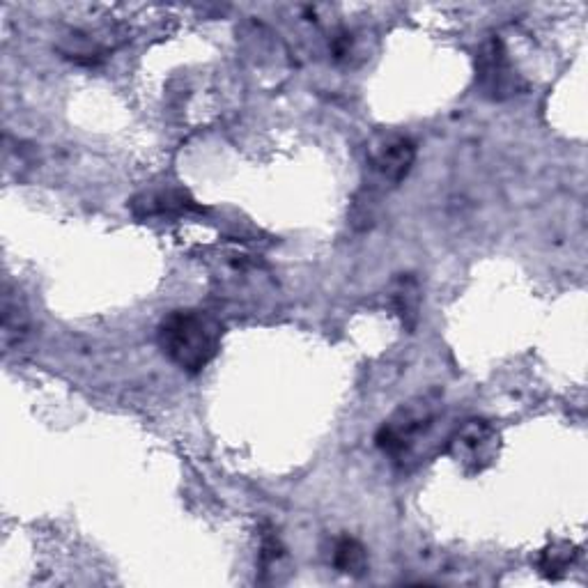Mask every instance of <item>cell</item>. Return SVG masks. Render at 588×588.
I'll list each match as a JSON object with an SVG mask.
<instances>
[{"label":"cell","instance_id":"cell-1","mask_svg":"<svg viewBox=\"0 0 588 588\" xmlns=\"http://www.w3.org/2000/svg\"><path fill=\"white\" fill-rule=\"evenodd\" d=\"M223 327L200 308H177L159 322L157 343L164 357L182 373L198 375L221 350Z\"/></svg>","mask_w":588,"mask_h":588},{"label":"cell","instance_id":"cell-2","mask_svg":"<svg viewBox=\"0 0 588 588\" xmlns=\"http://www.w3.org/2000/svg\"><path fill=\"white\" fill-rule=\"evenodd\" d=\"M432 421H435V412L425 400L405 405L393 414L391 421H386L379 428L375 437L379 451L405 464L409 455L414 453V448L419 446V441L428 437Z\"/></svg>","mask_w":588,"mask_h":588},{"label":"cell","instance_id":"cell-3","mask_svg":"<svg viewBox=\"0 0 588 588\" xmlns=\"http://www.w3.org/2000/svg\"><path fill=\"white\" fill-rule=\"evenodd\" d=\"M446 451L467 474H481L497 458L499 435L483 419L464 421L453 437L448 439Z\"/></svg>","mask_w":588,"mask_h":588},{"label":"cell","instance_id":"cell-4","mask_svg":"<svg viewBox=\"0 0 588 588\" xmlns=\"http://www.w3.org/2000/svg\"><path fill=\"white\" fill-rule=\"evenodd\" d=\"M416 161V145L405 136H393L377 147L373 164L384 180L400 184Z\"/></svg>","mask_w":588,"mask_h":588},{"label":"cell","instance_id":"cell-5","mask_svg":"<svg viewBox=\"0 0 588 588\" xmlns=\"http://www.w3.org/2000/svg\"><path fill=\"white\" fill-rule=\"evenodd\" d=\"M30 336V313L26 301L19 290H12L10 283H5L3 294V345L10 350L14 345H21Z\"/></svg>","mask_w":588,"mask_h":588},{"label":"cell","instance_id":"cell-6","mask_svg":"<svg viewBox=\"0 0 588 588\" xmlns=\"http://www.w3.org/2000/svg\"><path fill=\"white\" fill-rule=\"evenodd\" d=\"M334 568L343 575L361 577L368 570V554L359 540L343 536L334 547Z\"/></svg>","mask_w":588,"mask_h":588},{"label":"cell","instance_id":"cell-7","mask_svg":"<svg viewBox=\"0 0 588 588\" xmlns=\"http://www.w3.org/2000/svg\"><path fill=\"white\" fill-rule=\"evenodd\" d=\"M481 79L483 85L490 92H504L506 85L510 81V74H508V63H506V53L501 51V44L499 42H492L487 46L485 53L481 56Z\"/></svg>","mask_w":588,"mask_h":588},{"label":"cell","instance_id":"cell-8","mask_svg":"<svg viewBox=\"0 0 588 588\" xmlns=\"http://www.w3.org/2000/svg\"><path fill=\"white\" fill-rule=\"evenodd\" d=\"M393 304H396L402 320L407 322V327L414 329L416 320H419L421 294H419V283H416L412 276H402L396 283V288H393Z\"/></svg>","mask_w":588,"mask_h":588},{"label":"cell","instance_id":"cell-9","mask_svg":"<svg viewBox=\"0 0 588 588\" xmlns=\"http://www.w3.org/2000/svg\"><path fill=\"white\" fill-rule=\"evenodd\" d=\"M138 207H143V214L147 216H164L166 212H182V210H193L191 200H187V196L180 191H166V193H150V196H143V198H136L134 200V210Z\"/></svg>","mask_w":588,"mask_h":588},{"label":"cell","instance_id":"cell-10","mask_svg":"<svg viewBox=\"0 0 588 588\" xmlns=\"http://www.w3.org/2000/svg\"><path fill=\"white\" fill-rule=\"evenodd\" d=\"M575 547L568 545V543H559V545H552L547 547L543 554H540V561L538 566L543 570V575L547 577H561L563 572L570 568V563L575 561Z\"/></svg>","mask_w":588,"mask_h":588}]
</instances>
